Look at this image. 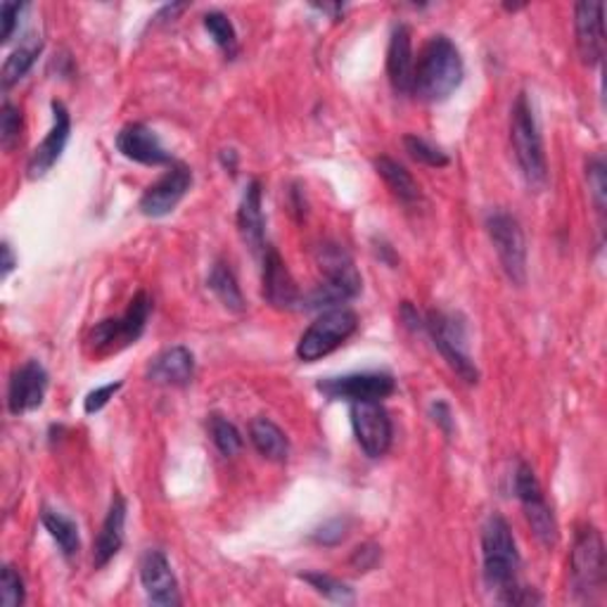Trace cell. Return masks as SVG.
I'll return each instance as SVG.
<instances>
[{"instance_id": "obj_1", "label": "cell", "mask_w": 607, "mask_h": 607, "mask_svg": "<svg viewBox=\"0 0 607 607\" xmlns=\"http://www.w3.org/2000/svg\"><path fill=\"white\" fill-rule=\"evenodd\" d=\"M463 76L465 64L461 50L444 33H436L420 50L413 76V95L425 100V103H444L459 91Z\"/></svg>"}, {"instance_id": "obj_2", "label": "cell", "mask_w": 607, "mask_h": 607, "mask_svg": "<svg viewBox=\"0 0 607 607\" xmlns=\"http://www.w3.org/2000/svg\"><path fill=\"white\" fill-rule=\"evenodd\" d=\"M316 259L326 280L320 282L316 290L301 297L299 309H307V311L340 309V304H347L361 295L363 290L361 274L342 245L323 243L316 251Z\"/></svg>"}, {"instance_id": "obj_3", "label": "cell", "mask_w": 607, "mask_h": 607, "mask_svg": "<svg viewBox=\"0 0 607 607\" xmlns=\"http://www.w3.org/2000/svg\"><path fill=\"white\" fill-rule=\"evenodd\" d=\"M511 145L522 176L532 191H544L548 183V162L542 131L527 93H519L511 110Z\"/></svg>"}, {"instance_id": "obj_4", "label": "cell", "mask_w": 607, "mask_h": 607, "mask_svg": "<svg viewBox=\"0 0 607 607\" xmlns=\"http://www.w3.org/2000/svg\"><path fill=\"white\" fill-rule=\"evenodd\" d=\"M482 572L486 586L498 594L517 584L519 551L508 519L498 513L488 515L482 527Z\"/></svg>"}, {"instance_id": "obj_5", "label": "cell", "mask_w": 607, "mask_h": 607, "mask_svg": "<svg viewBox=\"0 0 607 607\" xmlns=\"http://www.w3.org/2000/svg\"><path fill=\"white\" fill-rule=\"evenodd\" d=\"M607 558L603 536L594 525L579 527L569 555V586L582 603H594L605 588Z\"/></svg>"}, {"instance_id": "obj_6", "label": "cell", "mask_w": 607, "mask_h": 607, "mask_svg": "<svg viewBox=\"0 0 607 607\" xmlns=\"http://www.w3.org/2000/svg\"><path fill=\"white\" fill-rule=\"evenodd\" d=\"M359 330V316L351 309H330L320 313L313 323L304 330L297 342V359L304 363H316L335 349H340L349 337Z\"/></svg>"}, {"instance_id": "obj_7", "label": "cell", "mask_w": 607, "mask_h": 607, "mask_svg": "<svg viewBox=\"0 0 607 607\" xmlns=\"http://www.w3.org/2000/svg\"><path fill=\"white\" fill-rule=\"evenodd\" d=\"M150 311H152L150 295L138 292L131 299L128 309L122 316L105 318L93 326L89 335L91 349L95 353H110V351H120L128 344H136L141 340V335L145 332Z\"/></svg>"}, {"instance_id": "obj_8", "label": "cell", "mask_w": 607, "mask_h": 607, "mask_svg": "<svg viewBox=\"0 0 607 607\" xmlns=\"http://www.w3.org/2000/svg\"><path fill=\"white\" fill-rule=\"evenodd\" d=\"M486 233L498 255L503 274L513 285L527 282V240L519 222L503 209H494L486 216Z\"/></svg>"}, {"instance_id": "obj_9", "label": "cell", "mask_w": 607, "mask_h": 607, "mask_svg": "<svg viewBox=\"0 0 607 607\" xmlns=\"http://www.w3.org/2000/svg\"><path fill=\"white\" fill-rule=\"evenodd\" d=\"M425 330L430 332L434 347L440 349V353L453 373L467 384H477L480 370L465 349V340H467L465 323H461L453 313L430 311L425 318Z\"/></svg>"}, {"instance_id": "obj_10", "label": "cell", "mask_w": 607, "mask_h": 607, "mask_svg": "<svg viewBox=\"0 0 607 607\" xmlns=\"http://www.w3.org/2000/svg\"><path fill=\"white\" fill-rule=\"evenodd\" d=\"M515 496L519 498L522 511H525V517L538 542L546 548L558 544V519H555L544 488L527 463H519L515 470Z\"/></svg>"}, {"instance_id": "obj_11", "label": "cell", "mask_w": 607, "mask_h": 607, "mask_svg": "<svg viewBox=\"0 0 607 607\" xmlns=\"http://www.w3.org/2000/svg\"><path fill=\"white\" fill-rule=\"evenodd\" d=\"M353 436L368 459H382L394 440L392 418L380 401H357L349 409Z\"/></svg>"}, {"instance_id": "obj_12", "label": "cell", "mask_w": 607, "mask_h": 607, "mask_svg": "<svg viewBox=\"0 0 607 607\" xmlns=\"http://www.w3.org/2000/svg\"><path fill=\"white\" fill-rule=\"evenodd\" d=\"M316 390L330 401H382L397 392V380L390 373H349L320 380Z\"/></svg>"}, {"instance_id": "obj_13", "label": "cell", "mask_w": 607, "mask_h": 607, "mask_svg": "<svg viewBox=\"0 0 607 607\" xmlns=\"http://www.w3.org/2000/svg\"><path fill=\"white\" fill-rule=\"evenodd\" d=\"M191 185H193L191 166L174 162L172 166H168V172L143 193L138 202L141 214L150 218H162L166 214H172L178 207V202L188 195Z\"/></svg>"}, {"instance_id": "obj_14", "label": "cell", "mask_w": 607, "mask_h": 607, "mask_svg": "<svg viewBox=\"0 0 607 607\" xmlns=\"http://www.w3.org/2000/svg\"><path fill=\"white\" fill-rule=\"evenodd\" d=\"M50 110H53V128L48 131L43 143L33 150V155L29 157V164H27V172H29L31 181L43 178L50 168L60 162L62 152L72 136V116H70V110H66V105L60 103V100H53Z\"/></svg>"}, {"instance_id": "obj_15", "label": "cell", "mask_w": 607, "mask_h": 607, "mask_svg": "<svg viewBox=\"0 0 607 607\" xmlns=\"http://www.w3.org/2000/svg\"><path fill=\"white\" fill-rule=\"evenodd\" d=\"M48 392V373L39 361H27L10 375L8 409L12 415H24L41 409Z\"/></svg>"}, {"instance_id": "obj_16", "label": "cell", "mask_w": 607, "mask_h": 607, "mask_svg": "<svg viewBox=\"0 0 607 607\" xmlns=\"http://www.w3.org/2000/svg\"><path fill=\"white\" fill-rule=\"evenodd\" d=\"M261 257H264V299L271 304L274 309H280V311L299 309L301 295L288 264H285L280 257V251L271 245H266Z\"/></svg>"}, {"instance_id": "obj_17", "label": "cell", "mask_w": 607, "mask_h": 607, "mask_svg": "<svg viewBox=\"0 0 607 607\" xmlns=\"http://www.w3.org/2000/svg\"><path fill=\"white\" fill-rule=\"evenodd\" d=\"M116 150H120L126 160L136 164H145V166L174 164L172 152L162 145L157 133L141 122L126 124L120 133H116Z\"/></svg>"}, {"instance_id": "obj_18", "label": "cell", "mask_w": 607, "mask_h": 607, "mask_svg": "<svg viewBox=\"0 0 607 607\" xmlns=\"http://www.w3.org/2000/svg\"><path fill=\"white\" fill-rule=\"evenodd\" d=\"M141 584L150 603L162 605V607H176L181 605L178 594V582L168 565L166 555L157 548H150L143 553L141 558Z\"/></svg>"}, {"instance_id": "obj_19", "label": "cell", "mask_w": 607, "mask_h": 607, "mask_svg": "<svg viewBox=\"0 0 607 607\" xmlns=\"http://www.w3.org/2000/svg\"><path fill=\"white\" fill-rule=\"evenodd\" d=\"M603 3H577L575 6V37L579 58L586 66H596L605 55V24Z\"/></svg>"}, {"instance_id": "obj_20", "label": "cell", "mask_w": 607, "mask_h": 607, "mask_svg": "<svg viewBox=\"0 0 607 607\" xmlns=\"http://www.w3.org/2000/svg\"><path fill=\"white\" fill-rule=\"evenodd\" d=\"M387 76L394 93L411 95L413 76H415V58H413V31L409 24H397L387 48Z\"/></svg>"}, {"instance_id": "obj_21", "label": "cell", "mask_w": 607, "mask_h": 607, "mask_svg": "<svg viewBox=\"0 0 607 607\" xmlns=\"http://www.w3.org/2000/svg\"><path fill=\"white\" fill-rule=\"evenodd\" d=\"M124 529H126V501L122 494H114L112 503H110V511L103 519V527H100L95 546H93L95 569L107 567L114 560V555L122 551Z\"/></svg>"}, {"instance_id": "obj_22", "label": "cell", "mask_w": 607, "mask_h": 607, "mask_svg": "<svg viewBox=\"0 0 607 607\" xmlns=\"http://www.w3.org/2000/svg\"><path fill=\"white\" fill-rule=\"evenodd\" d=\"M195 378V357L188 347H168L147 366V380L166 387H185Z\"/></svg>"}, {"instance_id": "obj_23", "label": "cell", "mask_w": 607, "mask_h": 607, "mask_svg": "<svg viewBox=\"0 0 607 607\" xmlns=\"http://www.w3.org/2000/svg\"><path fill=\"white\" fill-rule=\"evenodd\" d=\"M238 228L245 245L251 249V255H264L266 238H264V212H261V183L251 181L238 207Z\"/></svg>"}, {"instance_id": "obj_24", "label": "cell", "mask_w": 607, "mask_h": 607, "mask_svg": "<svg viewBox=\"0 0 607 607\" xmlns=\"http://www.w3.org/2000/svg\"><path fill=\"white\" fill-rule=\"evenodd\" d=\"M249 442L264 455V459L274 463H285L290 455V440L274 420L255 418L249 423Z\"/></svg>"}, {"instance_id": "obj_25", "label": "cell", "mask_w": 607, "mask_h": 607, "mask_svg": "<svg viewBox=\"0 0 607 607\" xmlns=\"http://www.w3.org/2000/svg\"><path fill=\"white\" fill-rule=\"evenodd\" d=\"M375 172L382 176V181L387 183V188L392 191V195L403 202L407 207H413L423 197L420 193V185L415 183V178L411 176V172H407V166L399 164L392 157H378L375 160Z\"/></svg>"}, {"instance_id": "obj_26", "label": "cell", "mask_w": 607, "mask_h": 607, "mask_svg": "<svg viewBox=\"0 0 607 607\" xmlns=\"http://www.w3.org/2000/svg\"><path fill=\"white\" fill-rule=\"evenodd\" d=\"M207 288L216 295V299L224 304V307L230 313H243L245 311V297L238 285V278H235L233 268L226 261H216L209 271L207 278Z\"/></svg>"}, {"instance_id": "obj_27", "label": "cell", "mask_w": 607, "mask_h": 607, "mask_svg": "<svg viewBox=\"0 0 607 607\" xmlns=\"http://www.w3.org/2000/svg\"><path fill=\"white\" fill-rule=\"evenodd\" d=\"M41 522L45 532L50 534V538L58 544V548L62 551L64 558H74L81 551V536H79V527L72 517H66L64 513L50 511L45 508L41 513Z\"/></svg>"}, {"instance_id": "obj_28", "label": "cell", "mask_w": 607, "mask_h": 607, "mask_svg": "<svg viewBox=\"0 0 607 607\" xmlns=\"http://www.w3.org/2000/svg\"><path fill=\"white\" fill-rule=\"evenodd\" d=\"M41 50H43L41 39H31L17 50H12L10 58L3 64V74H0V79H3V89H12L14 83H20L29 74L31 66L37 64Z\"/></svg>"}, {"instance_id": "obj_29", "label": "cell", "mask_w": 607, "mask_h": 607, "mask_svg": "<svg viewBox=\"0 0 607 607\" xmlns=\"http://www.w3.org/2000/svg\"><path fill=\"white\" fill-rule=\"evenodd\" d=\"M202 24H205L207 33L212 37V41L216 43V48L222 50V53L233 60L235 55H238V31H235L233 22L228 20V14L218 12V10H212L205 14V20H202Z\"/></svg>"}, {"instance_id": "obj_30", "label": "cell", "mask_w": 607, "mask_h": 607, "mask_svg": "<svg viewBox=\"0 0 607 607\" xmlns=\"http://www.w3.org/2000/svg\"><path fill=\"white\" fill-rule=\"evenodd\" d=\"M301 582H307L316 594H320L323 598L332 600V603H353L357 600V594H353V588L349 584H344L342 579L330 577L326 572H301L299 575Z\"/></svg>"}, {"instance_id": "obj_31", "label": "cell", "mask_w": 607, "mask_h": 607, "mask_svg": "<svg viewBox=\"0 0 607 607\" xmlns=\"http://www.w3.org/2000/svg\"><path fill=\"white\" fill-rule=\"evenodd\" d=\"M209 434H212V442L218 449V453L226 455V459L238 455L245 444L240 430L235 428L228 418L218 415V413L209 415Z\"/></svg>"}, {"instance_id": "obj_32", "label": "cell", "mask_w": 607, "mask_h": 607, "mask_svg": "<svg viewBox=\"0 0 607 607\" xmlns=\"http://www.w3.org/2000/svg\"><path fill=\"white\" fill-rule=\"evenodd\" d=\"M403 147H407L411 160H415L418 164L432 166V168H444L451 162L444 150L434 147L432 143H428L425 138H420V136H403Z\"/></svg>"}, {"instance_id": "obj_33", "label": "cell", "mask_w": 607, "mask_h": 607, "mask_svg": "<svg viewBox=\"0 0 607 607\" xmlns=\"http://www.w3.org/2000/svg\"><path fill=\"white\" fill-rule=\"evenodd\" d=\"M586 181H588V195H591L594 207L603 222L605 197H607V174H605V160L600 155L586 162Z\"/></svg>"}, {"instance_id": "obj_34", "label": "cell", "mask_w": 607, "mask_h": 607, "mask_svg": "<svg viewBox=\"0 0 607 607\" xmlns=\"http://www.w3.org/2000/svg\"><path fill=\"white\" fill-rule=\"evenodd\" d=\"M22 128H24L22 110L12 103H6L3 114H0V143H3L6 150H12L17 143H20Z\"/></svg>"}, {"instance_id": "obj_35", "label": "cell", "mask_w": 607, "mask_h": 607, "mask_svg": "<svg viewBox=\"0 0 607 607\" xmlns=\"http://www.w3.org/2000/svg\"><path fill=\"white\" fill-rule=\"evenodd\" d=\"M24 598H27L24 579L12 565H6L3 577H0V603H3L6 607H20Z\"/></svg>"}, {"instance_id": "obj_36", "label": "cell", "mask_w": 607, "mask_h": 607, "mask_svg": "<svg viewBox=\"0 0 607 607\" xmlns=\"http://www.w3.org/2000/svg\"><path fill=\"white\" fill-rule=\"evenodd\" d=\"M347 534H349V519L347 517H332V519L326 522V525H320L311 534V542L318 544V546L332 548V546H340L347 538Z\"/></svg>"}, {"instance_id": "obj_37", "label": "cell", "mask_w": 607, "mask_h": 607, "mask_svg": "<svg viewBox=\"0 0 607 607\" xmlns=\"http://www.w3.org/2000/svg\"><path fill=\"white\" fill-rule=\"evenodd\" d=\"M122 387H124L122 380H120V382L103 384V387H95V390L89 392L86 399H83V411H86L89 415L100 413V411H103V409L107 407V403L114 399V394L122 390Z\"/></svg>"}, {"instance_id": "obj_38", "label": "cell", "mask_w": 607, "mask_h": 607, "mask_svg": "<svg viewBox=\"0 0 607 607\" xmlns=\"http://www.w3.org/2000/svg\"><path fill=\"white\" fill-rule=\"evenodd\" d=\"M380 560H382V548L378 544H361L353 548L349 565L357 572H370L378 567Z\"/></svg>"}, {"instance_id": "obj_39", "label": "cell", "mask_w": 607, "mask_h": 607, "mask_svg": "<svg viewBox=\"0 0 607 607\" xmlns=\"http://www.w3.org/2000/svg\"><path fill=\"white\" fill-rule=\"evenodd\" d=\"M27 10L24 3H3L0 6V22H3V31H0V41L10 43L14 37L17 24H20V14Z\"/></svg>"}, {"instance_id": "obj_40", "label": "cell", "mask_w": 607, "mask_h": 607, "mask_svg": "<svg viewBox=\"0 0 607 607\" xmlns=\"http://www.w3.org/2000/svg\"><path fill=\"white\" fill-rule=\"evenodd\" d=\"M498 603H505V605H538V603H542V596H538L534 588L513 584L511 588H505V591L498 594Z\"/></svg>"}, {"instance_id": "obj_41", "label": "cell", "mask_w": 607, "mask_h": 607, "mask_svg": "<svg viewBox=\"0 0 607 607\" xmlns=\"http://www.w3.org/2000/svg\"><path fill=\"white\" fill-rule=\"evenodd\" d=\"M430 415H432L436 428H440L446 436H453V432H455V418H453V411H451V407H449L446 401L436 399L432 403V407H430Z\"/></svg>"}, {"instance_id": "obj_42", "label": "cell", "mask_w": 607, "mask_h": 607, "mask_svg": "<svg viewBox=\"0 0 607 607\" xmlns=\"http://www.w3.org/2000/svg\"><path fill=\"white\" fill-rule=\"evenodd\" d=\"M401 318H403V323H407V328H411L413 332L425 330V320L420 318V313L415 311V307H413L411 301H403L401 304Z\"/></svg>"}, {"instance_id": "obj_43", "label": "cell", "mask_w": 607, "mask_h": 607, "mask_svg": "<svg viewBox=\"0 0 607 607\" xmlns=\"http://www.w3.org/2000/svg\"><path fill=\"white\" fill-rule=\"evenodd\" d=\"M183 10H188V3H174V6H164L157 14H155V20L157 22H168V20H176V17L183 12Z\"/></svg>"}, {"instance_id": "obj_44", "label": "cell", "mask_w": 607, "mask_h": 607, "mask_svg": "<svg viewBox=\"0 0 607 607\" xmlns=\"http://www.w3.org/2000/svg\"><path fill=\"white\" fill-rule=\"evenodd\" d=\"M0 251H3V261H0V266H3V278H8V276L14 271V266H17V257H14V251H12L10 243H3V245H0Z\"/></svg>"}]
</instances>
